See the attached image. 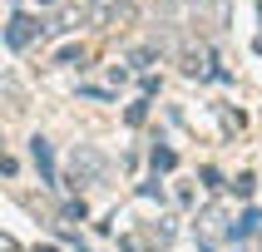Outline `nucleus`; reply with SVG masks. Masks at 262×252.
I'll use <instances>...</instances> for the list:
<instances>
[{
    "mask_svg": "<svg viewBox=\"0 0 262 252\" xmlns=\"http://www.w3.org/2000/svg\"><path fill=\"white\" fill-rule=\"evenodd\" d=\"M124 5H129V0H89V5H84V20H89V25H99V30H109Z\"/></svg>",
    "mask_w": 262,
    "mask_h": 252,
    "instance_id": "39448f33",
    "label": "nucleus"
},
{
    "mask_svg": "<svg viewBox=\"0 0 262 252\" xmlns=\"http://www.w3.org/2000/svg\"><path fill=\"white\" fill-rule=\"evenodd\" d=\"M74 222H84V203H79V198H74V203H64V208H59V227H64V233H70Z\"/></svg>",
    "mask_w": 262,
    "mask_h": 252,
    "instance_id": "0eeeda50",
    "label": "nucleus"
},
{
    "mask_svg": "<svg viewBox=\"0 0 262 252\" xmlns=\"http://www.w3.org/2000/svg\"><path fill=\"white\" fill-rule=\"evenodd\" d=\"M104 173H109V163H104L99 148L79 144V148L70 153V188H74V193H79V188H94V183H104Z\"/></svg>",
    "mask_w": 262,
    "mask_h": 252,
    "instance_id": "f257e3e1",
    "label": "nucleus"
},
{
    "mask_svg": "<svg viewBox=\"0 0 262 252\" xmlns=\"http://www.w3.org/2000/svg\"><path fill=\"white\" fill-rule=\"evenodd\" d=\"M30 158H35L40 183H59V173H55V148H50V139H45V133H35V139H30Z\"/></svg>",
    "mask_w": 262,
    "mask_h": 252,
    "instance_id": "20e7f679",
    "label": "nucleus"
},
{
    "mask_svg": "<svg viewBox=\"0 0 262 252\" xmlns=\"http://www.w3.org/2000/svg\"><path fill=\"white\" fill-rule=\"evenodd\" d=\"M193 233H198V247H218L223 237H233V222H228V213L218 203H208L198 213V222H193Z\"/></svg>",
    "mask_w": 262,
    "mask_h": 252,
    "instance_id": "f03ea898",
    "label": "nucleus"
},
{
    "mask_svg": "<svg viewBox=\"0 0 262 252\" xmlns=\"http://www.w3.org/2000/svg\"><path fill=\"white\" fill-rule=\"evenodd\" d=\"M173 163H178L173 148H154V173H173Z\"/></svg>",
    "mask_w": 262,
    "mask_h": 252,
    "instance_id": "6e6552de",
    "label": "nucleus"
},
{
    "mask_svg": "<svg viewBox=\"0 0 262 252\" xmlns=\"http://www.w3.org/2000/svg\"><path fill=\"white\" fill-rule=\"evenodd\" d=\"M0 94H5V99H10V109H20V84H15L10 74H5V79H0Z\"/></svg>",
    "mask_w": 262,
    "mask_h": 252,
    "instance_id": "9d476101",
    "label": "nucleus"
},
{
    "mask_svg": "<svg viewBox=\"0 0 262 252\" xmlns=\"http://www.w3.org/2000/svg\"><path fill=\"white\" fill-rule=\"evenodd\" d=\"M40 25H45V20H35V15H25V10H15L10 20H5V44H10V50H25V44H35Z\"/></svg>",
    "mask_w": 262,
    "mask_h": 252,
    "instance_id": "7ed1b4c3",
    "label": "nucleus"
},
{
    "mask_svg": "<svg viewBox=\"0 0 262 252\" xmlns=\"http://www.w3.org/2000/svg\"><path fill=\"white\" fill-rule=\"evenodd\" d=\"M124 119H129V124H144V119H148V99L129 104V114H124Z\"/></svg>",
    "mask_w": 262,
    "mask_h": 252,
    "instance_id": "9b49d317",
    "label": "nucleus"
},
{
    "mask_svg": "<svg viewBox=\"0 0 262 252\" xmlns=\"http://www.w3.org/2000/svg\"><path fill=\"white\" fill-rule=\"evenodd\" d=\"M40 252H59V247H40Z\"/></svg>",
    "mask_w": 262,
    "mask_h": 252,
    "instance_id": "4468645a",
    "label": "nucleus"
},
{
    "mask_svg": "<svg viewBox=\"0 0 262 252\" xmlns=\"http://www.w3.org/2000/svg\"><path fill=\"white\" fill-rule=\"evenodd\" d=\"M55 64H84V44H70V50H59Z\"/></svg>",
    "mask_w": 262,
    "mask_h": 252,
    "instance_id": "1a4fd4ad",
    "label": "nucleus"
},
{
    "mask_svg": "<svg viewBox=\"0 0 262 252\" xmlns=\"http://www.w3.org/2000/svg\"><path fill=\"white\" fill-rule=\"evenodd\" d=\"M257 227H262V213H257V208H248V213L233 222V237H248V233H257Z\"/></svg>",
    "mask_w": 262,
    "mask_h": 252,
    "instance_id": "423d86ee",
    "label": "nucleus"
},
{
    "mask_svg": "<svg viewBox=\"0 0 262 252\" xmlns=\"http://www.w3.org/2000/svg\"><path fill=\"white\" fill-rule=\"evenodd\" d=\"M228 188H233L237 198H252V173H243V178H237V183H228Z\"/></svg>",
    "mask_w": 262,
    "mask_h": 252,
    "instance_id": "f8f14e48",
    "label": "nucleus"
},
{
    "mask_svg": "<svg viewBox=\"0 0 262 252\" xmlns=\"http://www.w3.org/2000/svg\"><path fill=\"white\" fill-rule=\"evenodd\" d=\"M193 5H213V0H193Z\"/></svg>",
    "mask_w": 262,
    "mask_h": 252,
    "instance_id": "ddd939ff",
    "label": "nucleus"
},
{
    "mask_svg": "<svg viewBox=\"0 0 262 252\" xmlns=\"http://www.w3.org/2000/svg\"><path fill=\"white\" fill-rule=\"evenodd\" d=\"M257 50H262V35H257Z\"/></svg>",
    "mask_w": 262,
    "mask_h": 252,
    "instance_id": "2eb2a0df",
    "label": "nucleus"
}]
</instances>
